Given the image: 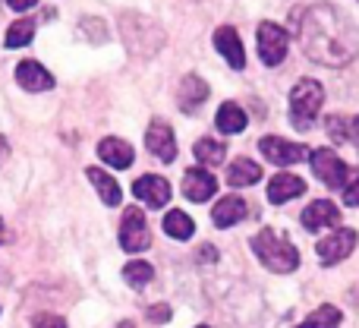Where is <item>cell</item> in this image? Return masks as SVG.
Returning <instances> with one entry per match:
<instances>
[{
    "label": "cell",
    "mask_w": 359,
    "mask_h": 328,
    "mask_svg": "<svg viewBox=\"0 0 359 328\" xmlns=\"http://www.w3.org/2000/svg\"><path fill=\"white\" fill-rule=\"evenodd\" d=\"M297 41L322 67H347L359 54V29L331 4H312L297 13Z\"/></svg>",
    "instance_id": "cell-1"
},
{
    "label": "cell",
    "mask_w": 359,
    "mask_h": 328,
    "mask_svg": "<svg viewBox=\"0 0 359 328\" xmlns=\"http://www.w3.org/2000/svg\"><path fill=\"white\" fill-rule=\"evenodd\" d=\"M252 249H255V256H259L262 265L271 268L274 275H287V272H293V268L299 265L297 247H293L287 237L274 234L271 228H262L259 234L252 237Z\"/></svg>",
    "instance_id": "cell-2"
},
{
    "label": "cell",
    "mask_w": 359,
    "mask_h": 328,
    "mask_svg": "<svg viewBox=\"0 0 359 328\" xmlns=\"http://www.w3.org/2000/svg\"><path fill=\"white\" fill-rule=\"evenodd\" d=\"M325 105V88L316 79H299L290 92V120L297 130H312V120L318 117Z\"/></svg>",
    "instance_id": "cell-3"
},
{
    "label": "cell",
    "mask_w": 359,
    "mask_h": 328,
    "mask_svg": "<svg viewBox=\"0 0 359 328\" xmlns=\"http://www.w3.org/2000/svg\"><path fill=\"white\" fill-rule=\"evenodd\" d=\"M309 164H312V171H316V177L322 180L325 186H331V190H344V186L350 183V167L337 158V152L312 149L309 152Z\"/></svg>",
    "instance_id": "cell-4"
},
{
    "label": "cell",
    "mask_w": 359,
    "mask_h": 328,
    "mask_svg": "<svg viewBox=\"0 0 359 328\" xmlns=\"http://www.w3.org/2000/svg\"><path fill=\"white\" fill-rule=\"evenodd\" d=\"M356 243H359V234L353 228H334L325 240H318V247H316L318 262L322 265H337V262H344L353 253Z\"/></svg>",
    "instance_id": "cell-5"
},
{
    "label": "cell",
    "mask_w": 359,
    "mask_h": 328,
    "mask_svg": "<svg viewBox=\"0 0 359 328\" xmlns=\"http://www.w3.org/2000/svg\"><path fill=\"white\" fill-rule=\"evenodd\" d=\"M149 243H151L149 221H145V215L133 205V209L123 211V221H120V247H123L126 253H142V249H149Z\"/></svg>",
    "instance_id": "cell-6"
},
{
    "label": "cell",
    "mask_w": 359,
    "mask_h": 328,
    "mask_svg": "<svg viewBox=\"0 0 359 328\" xmlns=\"http://www.w3.org/2000/svg\"><path fill=\"white\" fill-rule=\"evenodd\" d=\"M255 41H259V57L268 67H278L287 57V32L278 22H262L255 32Z\"/></svg>",
    "instance_id": "cell-7"
},
{
    "label": "cell",
    "mask_w": 359,
    "mask_h": 328,
    "mask_svg": "<svg viewBox=\"0 0 359 328\" xmlns=\"http://www.w3.org/2000/svg\"><path fill=\"white\" fill-rule=\"evenodd\" d=\"M259 149H262V155H265L268 162H271V164H280V167L309 162V152H312V149H306V145L287 143V139H280V136H265V139L259 143Z\"/></svg>",
    "instance_id": "cell-8"
},
{
    "label": "cell",
    "mask_w": 359,
    "mask_h": 328,
    "mask_svg": "<svg viewBox=\"0 0 359 328\" xmlns=\"http://www.w3.org/2000/svg\"><path fill=\"white\" fill-rule=\"evenodd\" d=\"M133 192H136L139 202H145L149 209H164L170 202V183L158 173H145L133 183Z\"/></svg>",
    "instance_id": "cell-9"
},
{
    "label": "cell",
    "mask_w": 359,
    "mask_h": 328,
    "mask_svg": "<svg viewBox=\"0 0 359 328\" xmlns=\"http://www.w3.org/2000/svg\"><path fill=\"white\" fill-rule=\"evenodd\" d=\"M145 145L155 158H161L164 164H170L177 158V139H174V130H170L164 120H151L149 133H145Z\"/></svg>",
    "instance_id": "cell-10"
},
{
    "label": "cell",
    "mask_w": 359,
    "mask_h": 328,
    "mask_svg": "<svg viewBox=\"0 0 359 328\" xmlns=\"http://www.w3.org/2000/svg\"><path fill=\"white\" fill-rule=\"evenodd\" d=\"M217 190V180L211 177V171H205V167H189V171L183 173V196L189 199V202H208L211 196H215Z\"/></svg>",
    "instance_id": "cell-11"
},
{
    "label": "cell",
    "mask_w": 359,
    "mask_h": 328,
    "mask_svg": "<svg viewBox=\"0 0 359 328\" xmlns=\"http://www.w3.org/2000/svg\"><path fill=\"white\" fill-rule=\"evenodd\" d=\"M299 221H303L306 230L337 228V224H341V209H337L334 202H328V199H318V202H312L309 209H303Z\"/></svg>",
    "instance_id": "cell-12"
},
{
    "label": "cell",
    "mask_w": 359,
    "mask_h": 328,
    "mask_svg": "<svg viewBox=\"0 0 359 328\" xmlns=\"http://www.w3.org/2000/svg\"><path fill=\"white\" fill-rule=\"evenodd\" d=\"M215 48L221 51V57L233 70L246 67V51H243V41H240V35H236L233 25H221V29L215 32Z\"/></svg>",
    "instance_id": "cell-13"
},
{
    "label": "cell",
    "mask_w": 359,
    "mask_h": 328,
    "mask_svg": "<svg viewBox=\"0 0 359 328\" xmlns=\"http://www.w3.org/2000/svg\"><path fill=\"white\" fill-rule=\"evenodd\" d=\"M16 82L25 88V92H48L54 88V76L41 67L38 60H22L16 67Z\"/></svg>",
    "instance_id": "cell-14"
},
{
    "label": "cell",
    "mask_w": 359,
    "mask_h": 328,
    "mask_svg": "<svg viewBox=\"0 0 359 328\" xmlns=\"http://www.w3.org/2000/svg\"><path fill=\"white\" fill-rule=\"evenodd\" d=\"M303 192H306V183L297 173H274L271 183H268V202L284 205V202H290V199L303 196Z\"/></svg>",
    "instance_id": "cell-15"
},
{
    "label": "cell",
    "mask_w": 359,
    "mask_h": 328,
    "mask_svg": "<svg viewBox=\"0 0 359 328\" xmlns=\"http://www.w3.org/2000/svg\"><path fill=\"white\" fill-rule=\"evenodd\" d=\"M98 158L104 164L117 167V171H126L136 155H133V145L130 143H123V139H117V136H107V139H101V143H98Z\"/></svg>",
    "instance_id": "cell-16"
},
{
    "label": "cell",
    "mask_w": 359,
    "mask_h": 328,
    "mask_svg": "<svg viewBox=\"0 0 359 328\" xmlns=\"http://www.w3.org/2000/svg\"><path fill=\"white\" fill-rule=\"evenodd\" d=\"M243 218H246V199H240V196H224L221 202L211 209L215 228H233V224L243 221Z\"/></svg>",
    "instance_id": "cell-17"
},
{
    "label": "cell",
    "mask_w": 359,
    "mask_h": 328,
    "mask_svg": "<svg viewBox=\"0 0 359 328\" xmlns=\"http://www.w3.org/2000/svg\"><path fill=\"white\" fill-rule=\"evenodd\" d=\"M86 177L92 180V186L98 190V196H101V202H104V205H111V209H114V205L123 202V190H120V183L107 171H101V167H88Z\"/></svg>",
    "instance_id": "cell-18"
},
{
    "label": "cell",
    "mask_w": 359,
    "mask_h": 328,
    "mask_svg": "<svg viewBox=\"0 0 359 328\" xmlns=\"http://www.w3.org/2000/svg\"><path fill=\"white\" fill-rule=\"evenodd\" d=\"M205 98H208V86H205V79H198V76H186V79L180 82V107H183L186 114L198 111Z\"/></svg>",
    "instance_id": "cell-19"
},
{
    "label": "cell",
    "mask_w": 359,
    "mask_h": 328,
    "mask_svg": "<svg viewBox=\"0 0 359 328\" xmlns=\"http://www.w3.org/2000/svg\"><path fill=\"white\" fill-rule=\"evenodd\" d=\"M215 124H217V130H221V133L236 136V133L246 130V111H243L240 105H233V101H224V105L217 107Z\"/></svg>",
    "instance_id": "cell-20"
},
{
    "label": "cell",
    "mask_w": 359,
    "mask_h": 328,
    "mask_svg": "<svg viewBox=\"0 0 359 328\" xmlns=\"http://www.w3.org/2000/svg\"><path fill=\"white\" fill-rule=\"evenodd\" d=\"M325 130L334 143H359V117H344V114H334V117L325 120Z\"/></svg>",
    "instance_id": "cell-21"
},
{
    "label": "cell",
    "mask_w": 359,
    "mask_h": 328,
    "mask_svg": "<svg viewBox=\"0 0 359 328\" xmlns=\"http://www.w3.org/2000/svg\"><path fill=\"white\" fill-rule=\"evenodd\" d=\"M259 177H262V167L255 162H249V158H236V162L227 167L230 186H252V183H259Z\"/></svg>",
    "instance_id": "cell-22"
},
{
    "label": "cell",
    "mask_w": 359,
    "mask_h": 328,
    "mask_svg": "<svg viewBox=\"0 0 359 328\" xmlns=\"http://www.w3.org/2000/svg\"><path fill=\"white\" fill-rule=\"evenodd\" d=\"M192 230H196V221H192L186 211L174 209V211H168V215H164V234L174 237V240H189Z\"/></svg>",
    "instance_id": "cell-23"
},
{
    "label": "cell",
    "mask_w": 359,
    "mask_h": 328,
    "mask_svg": "<svg viewBox=\"0 0 359 328\" xmlns=\"http://www.w3.org/2000/svg\"><path fill=\"white\" fill-rule=\"evenodd\" d=\"M192 155L198 158L202 167H217V164H224V158H227V149H224V143H217V139H198Z\"/></svg>",
    "instance_id": "cell-24"
},
{
    "label": "cell",
    "mask_w": 359,
    "mask_h": 328,
    "mask_svg": "<svg viewBox=\"0 0 359 328\" xmlns=\"http://www.w3.org/2000/svg\"><path fill=\"white\" fill-rule=\"evenodd\" d=\"M151 278H155V268H151L149 262H142V259L126 262V268H123V281H126L130 287L142 291V287H149V284H151Z\"/></svg>",
    "instance_id": "cell-25"
},
{
    "label": "cell",
    "mask_w": 359,
    "mask_h": 328,
    "mask_svg": "<svg viewBox=\"0 0 359 328\" xmlns=\"http://www.w3.org/2000/svg\"><path fill=\"white\" fill-rule=\"evenodd\" d=\"M337 325H341V310L325 303V306H318L309 319H303L297 328H337Z\"/></svg>",
    "instance_id": "cell-26"
},
{
    "label": "cell",
    "mask_w": 359,
    "mask_h": 328,
    "mask_svg": "<svg viewBox=\"0 0 359 328\" xmlns=\"http://www.w3.org/2000/svg\"><path fill=\"white\" fill-rule=\"evenodd\" d=\"M32 38H35V22H32V19H16V22L6 29L4 44L6 48H22V44H29Z\"/></svg>",
    "instance_id": "cell-27"
},
{
    "label": "cell",
    "mask_w": 359,
    "mask_h": 328,
    "mask_svg": "<svg viewBox=\"0 0 359 328\" xmlns=\"http://www.w3.org/2000/svg\"><path fill=\"white\" fill-rule=\"evenodd\" d=\"M79 32H82V35H86L92 44L107 41V29H104V22H101V19H92V16L82 19V22H79Z\"/></svg>",
    "instance_id": "cell-28"
},
{
    "label": "cell",
    "mask_w": 359,
    "mask_h": 328,
    "mask_svg": "<svg viewBox=\"0 0 359 328\" xmlns=\"http://www.w3.org/2000/svg\"><path fill=\"white\" fill-rule=\"evenodd\" d=\"M32 328H67V322L60 316H54V313H38L32 319Z\"/></svg>",
    "instance_id": "cell-29"
},
{
    "label": "cell",
    "mask_w": 359,
    "mask_h": 328,
    "mask_svg": "<svg viewBox=\"0 0 359 328\" xmlns=\"http://www.w3.org/2000/svg\"><path fill=\"white\" fill-rule=\"evenodd\" d=\"M344 202L353 205V209H359V173L350 180L347 186H344Z\"/></svg>",
    "instance_id": "cell-30"
},
{
    "label": "cell",
    "mask_w": 359,
    "mask_h": 328,
    "mask_svg": "<svg viewBox=\"0 0 359 328\" xmlns=\"http://www.w3.org/2000/svg\"><path fill=\"white\" fill-rule=\"evenodd\" d=\"M170 319V306L168 303H158L149 310V322H168Z\"/></svg>",
    "instance_id": "cell-31"
},
{
    "label": "cell",
    "mask_w": 359,
    "mask_h": 328,
    "mask_svg": "<svg viewBox=\"0 0 359 328\" xmlns=\"http://www.w3.org/2000/svg\"><path fill=\"white\" fill-rule=\"evenodd\" d=\"M10 10H16V13H22V10H32V6L38 4V0H4Z\"/></svg>",
    "instance_id": "cell-32"
},
{
    "label": "cell",
    "mask_w": 359,
    "mask_h": 328,
    "mask_svg": "<svg viewBox=\"0 0 359 328\" xmlns=\"http://www.w3.org/2000/svg\"><path fill=\"white\" fill-rule=\"evenodd\" d=\"M198 253H202V259H205V262H208V259L215 262V259H217V249H215V247H202Z\"/></svg>",
    "instance_id": "cell-33"
},
{
    "label": "cell",
    "mask_w": 359,
    "mask_h": 328,
    "mask_svg": "<svg viewBox=\"0 0 359 328\" xmlns=\"http://www.w3.org/2000/svg\"><path fill=\"white\" fill-rule=\"evenodd\" d=\"M6 155H10V143H6V139L0 136V164L6 162Z\"/></svg>",
    "instance_id": "cell-34"
},
{
    "label": "cell",
    "mask_w": 359,
    "mask_h": 328,
    "mask_svg": "<svg viewBox=\"0 0 359 328\" xmlns=\"http://www.w3.org/2000/svg\"><path fill=\"white\" fill-rule=\"evenodd\" d=\"M6 243V228H4V218H0V247Z\"/></svg>",
    "instance_id": "cell-35"
},
{
    "label": "cell",
    "mask_w": 359,
    "mask_h": 328,
    "mask_svg": "<svg viewBox=\"0 0 359 328\" xmlns=\"http://www.w3.org/2000/svg\"><path fill=\"white\" fill-rule=\"evenodd\" d=\"M117 328H136V325H133V322H120Z\"/></svg>",
    "instance_id": "cell-36"
},
{
    "label": "cell",
    "mask_w": 359,
    "mask_h": 328,
    "mask_svg": "<svg viewBox=\"0 0 359 328\" xmlns=\"http://www.w3.org/2000/svg\"><path fill=\"white\" fill-rule=\"evenodd\" d=\"M198 328H208V325H198Z\"/></svg>",
    "instance_id": "cell-37"
}]
</instances>
